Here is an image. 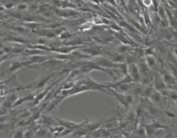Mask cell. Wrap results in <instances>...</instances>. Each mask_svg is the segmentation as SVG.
Instances as JSON below:
<instances>
[{
	"label": "cell",
	"mask_w": 177,
	"mask_h": 138,
	"mask_svg": "<svg viewBox=\"0 0 177 138\" xmlns=\"http://www.w3.org/2000/svg\"><path fill=\"white\" fill-rule=\"evenodd\" d=\"M128 72H130L131 76L133 79V82H138L140 81L141 75H140V71L139 68L134 65V64H131L128 66Z\"/></svg>",
	"instance_id": "6da1fadb"
},
{
	"label": "cell",
	"mask_w": 177,
	"mask_h": 138,
	"mask_svg": "<svg viewBox=\"0 0 177 138\" xmlns=\"http://www.w3.org/2000/svg\"><path fill=\"white\" fill-rule=\"evenodd\" d=\"M58 122L60 123L64 127L68 128V129H70L72 130L73 128H77L79 126H82V124H75V123H72V122H69V121H66V120H63V119H59V118H57Z\"/></svg>",
	"instance_id": "7a4b0ae2"
},
{
	"label": "cell",
	"mask_w": 177,
	"mask_h": 138,
	"mask_svg": "<svg viewBox=\"0 0 177 138\" xmlns=\"http://www.w3.org/2000/svg\"><path fill=\"white\" fill-rule=\"evenodd\" d=\"M28 62H25V63H22V62H18V61H17V62H13L12 64H11V65H10V67H9V69L7 70V71H6L5 73H8V72H14V71H17V70H18V69H21L22 67H24L25 65H28Z\"/></svg>",
	"instance_id": "3957f363"
},
{
	"label": "cell",
	"mask_w": 177,
	"mask_h": 138,
	"mask_svg": "<svg viewBox=\"0 0 177 138\" xmlns=\"http://www.w3.org/2000/svg\"><path fill=\"white\" fill-rule=\"evenodd\" d=\"M154 88L157 91H163L166 88V84L164 82V80H162V78L156 76L154 79Z\"/></svg>",
	"instance_id": "277c9868"
},
{
	"label": "cell",
	"mask_w": 177,
	"mask_h": 138,
	"mask_svg": "<svg viewBox=\"0 0 177 138\" xmlns=\"http://www.w3.org/2000/svg\"><path fill=\"white\" fill-rule=\"evenodd\" d=\"M163 80H164V82L165 84H169V85H173L176 81L175 77L173 75H171V74H169V73H164V75H163Z\"/></svg>",
	"instance_id": "5b68a950"
},
{
	"label": "cell",
	"mask_w": 177,
	"mask_h": 138,
	"mask_svg": "<svg viewBox=\"0 0 177 138\" xmlns=\"http://www.w3.org/2000/svg\"><path fill=\"white\" fill-rule=\"evenodd\" d=\"M150 98H152V100L153 103H155V104H160V103L162 102V94L160 93V91L153 90V92H152V94Z\"/></svg>",
	"instance_id": "8992f818"
},
{
	"label": "cell",
	"mask_w": 177,
	"mask_h": 138,
	"mask_svg": "<svg viewBox=\"0 0 177 138\" xmlns=\"http://www.w3.org/2000/svg\"><path fill=\"white\" fill-rule=\"evenodd\" d=\"M98 64H99L100 65H101V66H103V67H107V68H111V67L115 66L114 64H112L111 61H109V60H107V59H104V58L100 59L99 62H98Z\"/></svg>",
	"instance_id": "52a82bcc"
},
{
	"label": "cell",
	"mask_w": 177,
	"mask_h": 138,
	"mask_svg": "<svg viewBox=\"0 0 177 138\" xmlns=\"http://www.w3.org/2000/svg\"><path fill=\"white\" fill-rule=\"evenodd\" d=\"M152 92H153V88H152V86L148 85V86H146V87L142 90V96H144L146 98H150L152 94Z\"/></svg>",
	"instance_id": "ba28073f"
},
{
	"label": "cell",
	"mask_w": 177,
	"mask_h": 138,
	"mask_svg": "<svg viewBox=\"0 0 177 138\" xmlns=\"http://www.w3.org/2000/svg\"><path fill=\"white\" fill-rule=\"evenodd\" d=\"M146 60H147L146 64H147V65L149 67H153L155 65V64H156V59L152 56H148L147 58H146Z\"/></svg>",
	"instance_id": "9c48e42d"
},
{
	"label": "cell",
	"mask_w": 177,
	"mask_h": 138,
	"mask_svg": "<svg viewBox=\"0 0 177 138\" xmlns=\"http://www.w3.org/2000/svg\"><path fill=\"white\" fill-rule=\"evenodd\" d=\"M169 95H170V98H172L173 100L176 102L177 101V92L176 91H171L170 94H169Z\"/></svg>",
	"instance_id": "30bf717a"
},
{
	"label": "cell",
	"mask_w": 177,
	"mask_h": 138,
	"mask_svg": "<svg viewBox=\"0 0 177 138\" xmlns=\"http://www.w3.org/2000/svg\"><path fill=\"white\" fill-rule=\"evenodd\" d=\"M142 3L147 6H150L152 5V0H142Z\"/></svg>",
	"instance_id": "8fae6325"
},
{
	"label": "cell",
	"mask_w": 177,
	"mask_h": 138,
	"mask_svg": "<svg viewBox=\"0 0 177 138\" xmlns=\"http://www.w3.org/2000/svg\"><path fill=\"white\" fill-rule=\"evenodd\" d=\"M165 114H166L167 115H169V116H171V117H175V114H172V112H165Z\"/></svg>",
	"instance_id": "7c38bea8"
},
{
	"label": "cell",
	"mask_w": 177,
	"mask_h": 138,
	"mask_svg": "<svg viewBox=\"0 0 177 138\" xmlns=\"http://www.w3.org/2000/svg\"><path fill=\"white\" fill-rule=\"evenodd\" d=\"M65 34H64V36H61V37H70V34H69V32H64Z\"/></svg>",
	"instance_id": "4fadbf2b"
},
{
	"label": "cell",
	"mask_w": 177,
	"mask_h": 138,
	"mask_svg": "<svg viewBox=\"0 0 177 138\" xmlns=\"http://www.w3.org/2000/svg\"><path fill=\"white\" fill-rule=\"evenodd\" d=\"M6 58V56H1V57H0V62L4 61Z\"/></svg>",
	"instance_id": "5bb4252c"
},
{
	"label": "cell",
	"mask_w": 177,
	"mask_h": 138,
	"mask_svg": "<svg viewBox=\"0 0 177 138\" xmlns=\"http://www.w3.org/2000/svg\"><path fill=\"white\" fill-rule=\"evenodd\" d=\"M26 7H27V6H26V5H19V6H18V8H21V9H22V8L24 9V8H26Z\"/></svg>",
	"instance_id": "9a60e30c"
},
{
	"label": "cell",
	"mask_w": 177,
	"mask_h": 138,
	"mask_svg": "<svg viewBox=\"0 0 177 138\" xmlns=\"http://www.w3.org/2000/svg\"><path fill=\"white\" fill-rule=\"evenodd\" d=\"M175 54H176V55H177V49H176V50H175Z\"/></svg>",
	"instance_id": "2e32d148"
}]
</instances>
